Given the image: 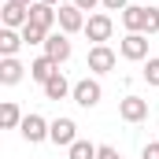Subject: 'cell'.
<instances>
[{
  "mask_svg": "<svg viewBox=\"0 0 159 159\" xmlns=\"http://www.w3.org/2000/svg\"><path fill=\"white\" fill-rule=\"evenodd\" d=\"M122 26L129 34H156L159 30V7H148V4H129L122 11Z\"/></svg>",
  "mask_w": 159,
  "mask_h": 159,
  "instance_id": "obj_1",
  "label": "cell"
},
{
  "mask_svg": "<svg viewBox=\"0 0 159 159\" xmlns=\"http://www.w3.org/2000/svg\"><path fill=\"white\" fill-rule=\"evenodd\" d=\"M74 104L78 107H96L100 104V96H104V89H100V81L96 78H81V81H74Z\"/></svg>",
  "mask_w": 159,
  "mask_h": 159,
  "instance_id": "obj_2",
  "label": "cell"
},
{
  "mask_svg": "<svg viewBox=\"0 0 159 159\" xmlns=\"http://www.w3.org/2000/svg\"><path fill=\"white\" fill-rule=\"evenodd\" d=\"M56 15H59V30L63 34H78V30H85V15H81V7L78 4H59L56 7Z\"/></svg>",
  "mask_w": 159,
  "mask_h": 159,
  "instance_id": "obj_3",
  "label": "cell"
},
{
  "mask_svg": "<svg viewBox=\"0 0 159 159\" xmlns=\"http://www.w3.org/2000/svg\"><path fill=\"white\" fill-rule=\"evenodd\" d=\"M111 30H115V22H111V15H89V22H85V37L93 41V44H104V41L111 37Z\"/></svg>",
  "mask_w": 159,
  "mask_h": 159,
  "instance_id": "obj_4",
  "label": "cell"
},
{
  "mask_svg": "<svg viewBox=\"0 0 159 159\" xmlns=\"http://www.w3.org/2000/svg\"><path fill=\"white\" fill-rule=\"evenodd\" d=\"M115 59H119V56H115L107 44H93V48H89V70H93V74L115 70Z\"/></svg>",
  "mask_w": 159,
  "mask_h": 159,
  "instance_id": "obj_5",
  "label": "cell"
},
{
  "mask_svg": "<svg viewBox=\"0 0 159 159\" xmlns=\"http://www.w3.org/2000/svg\"><path fill=\"white\" fill-rule=\"evenodd\" d=\"M48 129H52V122H44L41 115H26L22 126H19V133L30 141V144H41V141H48Z\"/></svg>",
  "mask_w": 159,
  "mask_h": 159,
  "instance_id": "obj_6",
  "label": "cell"
},
{
  "mask_svg": "<svg viewBox=\"0 0 159 159\" xmlns=\"http://www.w3.org/2000/svg\"><path fill=\"white\" fill-rule=\"evenodd\" d=\"M48 141L70 148V144L78 141V126H74V119H56V122H52V129H48Z\"/></svg>",
  "mask_w": 159,
  "mask_h": 159,
  "instance_id": "obj_7",
  "label": "cell"
},
{
  "mask_svg": "<svg viewBox=\"0 0 159 159\" xmlns=\"http://www.w3.org/2000/svg\"><path fill=\"white\" fill-rule=\"evenodd\" d=\"M119 119L122 122H144L148 119V100L144 96H126L119 104Z\"/></svg>",
  "mask_w": 159,
  "mask_h": 159,
  "instance_id": "obj_8",
  "label": "cell"
},
{
  "mask_svg": "<svg viewBox=\"0 0 159 159\" xmlns=\"http://www.w3.org/2000/svg\"><path fill=\"white\" fill-rule=\"evenodd\" d=\"M119 52H122V59H144L148 56V37L144 34H126L119 41Z\"/></svg>",
  "mask_w": 159,
  "mask_h": 159,
  "instance_id": "obj_9",
  "label": "cell"
},
{
  "mask_svg": "<svg viewBox=\"0 0 159 159\" xmlns=\"http://www.w3.org/2000/svg\"><path fill=\"white\" fill-rule=\"evenodd\" d=\"M44 56L56 59V63H67V59H70V41H67V34H48V41H44Z\"/></svg>",
  "mask_w": 159,
  "mask_h": 159,
  "instance_id": "obj_10",
  "label": "cell"
},
{
  "mask_svg": "<svg viewBox=\"0 0 159 159\" xmlns=\"http://www.w3.org/2000/svg\"><path fill=\"white\" fill-rule=\"evenodd\" d=\"M30 22H34V26H41V30H52V26L59 22V15H56V7H52V4L34 0V4H30Z\"/></svg>",
  "mask_w": 159,
  "mask_h": 159,
  "instance_id": "obj_11",
  "label": "cell"
},
{
  "mask_svg": "<svg viewBox=\"0 0 159 159\" xmlns=\"http://www.w3.org/2000/svg\"><path fill=\"white\" fill-rule=\"evenodd\" d=\"M26 22H30V7L7 0V4H4V26H7V30H22Z\"/></svg>",
  "mask_w": 159,
  "mask_h": 159,
  "instance_id": "obj_12",
  "label": "cell"
},
{
  "mask_svg": "<svg viewBox=\"0 0 159 159\" xmlns=\"http://www.w3.org/2000/svg\"><path fill=\"white\" fill-rule=\"evenodd\" d=\"M22 74H26V67H22L15 56H4V59H0V85H19Z\"/></svg>",
  "mask_w": 159,
  "mask_h": 159,
  "instance_id": "obj_13",
  "label": "cell"
},
{
  "mask_svg": "<svg viewBox=\"0 0 159 159\" xmlns=\"http://www.w3.org/2000/svg\"><path fill=\"white\" fill-rule=\"evenodd\" d=\"M56 74H59V63H56V59H48V56H41V59L30 63V78L41 81V85H44L48 78H56Z\"/></svg>",
  "mask_w": 159,
  "mask_h": 159,
  "instance_id": "obj_14",
  "label": "cell"
},
{
  "mask_svg": "<svg viewBox=\"0 0 159 159\" xmlns=\"http://www.w3.org/2000/svg\"><path fill=\"white\" fill-rule=\"evenodd\" d=\"M67 93H74V85L63 78V70H59L56 78H48V81H44V96H48V100H63Z\"/></svg>",
  "mask_w": 159,
  "mask_h": 159,
  "instance_id": "obj_15",
  "label": "cell"
},
{
  "mask_svg": "<svg viewBox=\"0 0 159 159\" xmlns=\"http://www.w3.org/2000/svg\"><path fill=\"white\" fill-rule=\"evenodd\" d=\"M22 44H26V41H22V34H15V30H7V26L0 30V56H15Z\"/></svg>",
  "mask_w": 159,
  "mask_h": 159,
  "instance_id": "obj_16",
  "label": "cell"
},
{
  "mask_svg": "<svg viewBox=\"0 0 159 159\" xmlns=\"http://www.w3.org/2000/svg\"><path fill=\"white\" fill-rule=\"evenodd\" d=\"M22 119H26V115L19 111V104H11V100H7V104L0 107V126H4V129H19Z\"/></svg>",
  "mask_w": 159,
  "mask_h": 159,
  "instance_id": "obj_17",
  "label": "cell"
},
{
  "mask_svg": "<svg viewBox=\"0 0 159 159\" xmlns=\"http://www.w3.org/2000/svg\"><path fill=\"white\" fill-rule=\"evenodd\" d=\"M67 156L70 159H96L100 156V144H93V141H74V144L67 148Z\"/></svg>",
  "mask_w": 159,
  "mask_h": 159,
  "instance_id": "obj_18",
  "label": "cell"
},
{
  "mask_svg": "<svg viewBox=\"0 0 159 159\" xmlns=\"http://www.w3.org/2000/svg\"><path fill=\"white\" fill-rule=\"evenodd\" d=\"M22 41H26V44H44V41H48V30H41V26H34V22H26V26H22Z\"/></svg>",
  "mask_w": 159,
  "mask_h": 159,
  "instance_id": "obj_19",
  "label": "cell"
},
{
  "mask_svg": "<svg viewBox=\"0 0 159 159\" xmlns=\"http://www.w3.org/2000/svg\"><path fill=\"white\" fill-rule=\"evenodd\" d=\"M144 81H148V85H159V59L156 56H152L148 67H144Z\"/></svg>",
  "mask_w": 159,
  "mask_h": 159,
  "instance_id": "obj_20",
  "label": "cell"
},
{
  "mask_svg": "<svg viewBox=\"0 0 159 159\" xmlns=\"http://www.w3.org/2000/svg\"><path fill=\"white\" fill-rule=\"evenodd\" d=\"M96 159H122L119 156V148H111V144H100V156Z\"/></svg>",
  "mask_w": 159,
  "mask_h": 159,
  "instance_id": "obj_21",
  "label": "cell"
},
{
  "mask_svg": "<svg viewBox=\"0 0 159 159\" xmlns=\"http://www.w3.org/2000/svg\"><path fill=\"white\" fill-rule=\"evenodd\" d=\"M141 159H159V141H152V144H144V152H141Z\"/></svg>",
  "mask_w": 159,
  "mask_h": 159,
  "instance_id": "obj_22",
  "label": "cell"
},
{
  "mask_svg": "<svg viewBox=\"0 0 159 159\" xmlns=\"http://www.w3.org/2000/svg\"><path fill=\"white\" fill-rule=\"evenodd\" d=\"M100 7H107V11H126V7H129V4H126V0H104V4H100Z\"/></svg>",
  "mask_w": 159,
  "mask_h": 159,
  "instance_id": "obj_23",
  "label": "cell"
},
{
  "mask_svg": "<svg viewBox=\"0 0 159 159\" xmlns=\"http://www.w3.org/2000/svg\"><path fill=\"white\" fill-rule=\"evenodd\" d=\"M70 4H78L81 11H93V7H100V4H104V0H70Z\"/></svg>",
  "mask_w": 159,
  "mask_h": 159,
  "instance_id": "obj_24",
  "label": "cell"
},
{
  "mask_svg": "<svg viewBox=\"0 0 159 159\" xmlns=\"http://www.w3.org/2000/svg\"><path fill=\"white\" fill-rule=\"evenodd\" d=\"M41 4H52V7H59V0H41Z\"/></svg>",
  "mask_w": 159,
  "mask_h": 159,
  "instance_id": "obj_25",
  "label": "cell"
},
{
  "mask_svg": "<svg viewBox=\"0 0 159 159\" xmlns=\"http://www.w3.org/2000/svg\"><path fill=\"white\" fill-rule=\"evenodd\" d=\"M15 4H26V7H30V4H34V0H15Z\"/></svg>",
  "mask_w": 159,
  "mask_h": 159,
  "instance_id": "obj_26",
  "label": "cell"
},
{
  "mask_svg": "<svg viewBox=\"0 0 159 159\" xmlns=\"http://www.w3.org/2000/svg\"><path fill=\"white\" fill-rule=\"evenodd\" d=\"M141 4H148V0H141Z\"/></svg>",
  "mask_w": 159,
  "mask_h": 159,
  "instance_id": "obj_27",
  "label": "cell"
}]
</instances>
